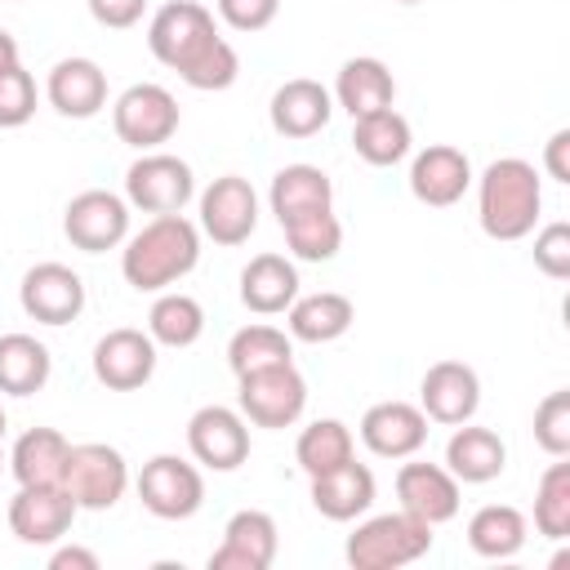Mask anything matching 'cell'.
<instances>
[{"label": "cell", "instance_id": "f546056e", "mask_svg": "<svg viewBox=\"0 0 570 570\" xmlns=\"http://www.w3.org/2000/svg\"><path fill=\"white\" fill-rule=\"evenodd\" d=\"M410 120L396 111V107H383V111H370V116H356L352 120V147L365 165L374 169H387L396 160L410 156Z\"/></svg>", "mask_w": 570, "mask_h": 570}, {"label": "cell", "instance_id": "8fae6325", "mask_svg": "<svg viewBox=\"0 0 570 570\" xmlns=\"http://www.w3.org/2000/svg\"><path fill=\"white\" fill-rule=\"evenodd\" d=\"M258 227V191L240 174H223L200 191V232L214 245H245Z\"/></svg>", "mask_w": 570, "mask_h": 570}, {"label": "cell", "instance_id": "ffe728a7", "mask_svg": "<svg viewBox=\"0 0 570 570\" xmlns=\"http://www.w3.org/2000/svg\"><path fill=\"white\" fill-rule=\"evenodd\" d=\"M396 499H401V512L428 521L432 530L459 517V481L441 463H405L396 472Z\"/></svg>", "mask_w": 570, "mask_h": 570}, {"label": "cell", "instance_id": "4fadbf2b", "mask_svg": "<svg viewBox=\"0 0 570 570\" xmlns=\"http://www.w3.org/2000/svg\"><path fill=\"white\" fill-rule=\"evenodd\" d=\"M76 512L80 508L62 485H18V494L9 499V530L27 548H49L71 530Z\"/></svg>", "mask_w": 570, "mask_h": 570}, {"label": "cell", "instance_id": "8992f818", "mask_svg": "<svg viewBox=\"0 0 570 570\" xmlns=\"http://www.w3.org/2000/svg\"><path fill=\"white\" fill-rule=\"evenodd\" d=\"M76 508L85 512H102V508H116L120 494L129 490V463L116 445H102V441H85V445H71L67 450V463H62V481H58Z\"/></svg>", "mask_w": 570, "mask_h": 570}, {"label": "cell", "instance_id": "484cf974", "mask_svg": "<svg viewBox=\"0 0 570 570\" xmlns=\"http://www.w3.org/2000/svg\"><path fill=\"white\" fill-rule=\"evenodd\" d=\"M356 321V307L347 294L338 289H321V294H303L285 307V325H289V338L298 343H334L352 330Z\"/></svg>", "mask_w": 570, "mask_h": 570}, {"label": "cell", "instance_id": "7a4b0ae2", "mask_svg": "<svg viewBox=\"0 0 570 570\" xmlns=\"http://www.w3.org/2000/svg\"><path fill=\"white\" fill-rule=\"evenodd\" d=\"M200 263V227L183 214H156L142 232L125 236L120 276L138 294H160L178 285Z\"/></svg>", "mask_w": 570, "mask_h": 570}, {"label": "cell", "instance_id": "60d3db41", "mask_svg": "<svg viewBox=\"0 0 570 570\" xmlns=\"http://www.w3.org/2000/svg\"><path fill=\"white\" fill-rule=\"evenodd\" d=\"M214 9L232 31H263L276 22L281 0H214Z\"/></svg>", "mask_w": 570, "mask_h": 570}, {"label": "cell", "instance_id": "603a6c76", "mask_svg": "<svg viewBox=\"0 0 570 570\" xmlns=\"http://www.w3.org/2000/svg\"><path fill=\"white\" fill-rule=\"evenodd\" d=\"M445 468L454 472L459 485H485L508 468V445H503V436L494 428H476L468 419L445 441Z\"/></svg>", "mask_w": 570, "mask_h": 570}, {"label": "cell", "instance_id": "5b68a950", "mask_svg": "<svg viewBox=\"0 0 570 570\" xmlns=\"http://www.w3.org/2000/svg\"><path fill=\"white\" fill-rule=\"evenodd\" d=\"M236 405L254 428H294L307 410V383L294 370V361H276L236 374Z\"/></svg>", "mask_w": 570, "mask_h": 570}, {"label": "cell", "instance_id": "f35d334b", "mask_svg": "<svg viewBox=\"0 0 570 570\" xmlns=\"http://www.w3.org/2000/svg\"><path fill=\"white\" fill-rule=\"evenodd\" d=\"M36 116V80L22 71V62L0 71V129H18Z\"/></svg>", "mask_w": 570, "mask_h": 570}, {"label": "cell", "instance_id": "ee69618b", "mask_svg": "<svg viewBox=\"0 0 570 570\" xmlns=\"http://www.w3.org/2000/svg\"><path fill=\"white\" fill-rule=\"evenodd\" d=\"M49 570H98V557L89 548H58L49 557Z\"/></svg>", "mask_w": 570, "mask_h": 570}, {"label": "cell", "instance_id": "1f68e13d", "mask_svg": "<svg viewBox=\"0 0 570 570\" xmlns=\"http://www.w3.org/2000/svg\"><path fill=\"white\" fill-rule=\"evenodd\" d=\"M53 356L31 334H0V392L4 396H31L49 383Z\"/></svg>", "mask_w": 570, "mask_h": 570}, {"label": "cell", "instance_id": "9c48e42d", "mask_svg": "<svg viewBox=\"0 0 570 570\" xmlns=\"http://www.w3.org/2000/svg\"><path fill=\"white\" fill-rule=\"evenodd\" d=\"M138 499L160 521H187L205 503V476L196 463H187L178 454H156L138 472Z\"/></svg>", "mask_w": 570, "mask_h": 570}, {"label": "cell", "instance_id": "8d00e7d4", "mask_svg": "<svg viewBox=\"0 0 570 570\" xmlns=\"http://www.w3.org/2000/svg\"><path fill=\"white\" fill-rule=\"evenodd\" d=\"M534 530L548 539H566L570 534V463L566 454L539 476L534 490Z\"/></svg>", "mask_w": 570, "mask_h": 570}, {"label": "cell", "instance_id": "7402d4cb", "mask_svg": "<svg viewBox=\"0 0 570 570\" xmlns=\"http://www.w3.org/2000/svg\"><path fill=\"white\" fill-rule=\"evenodd\" d=\"M267 116H272V129H276L281 138H312V134H321V129L330 125V116H334V94H330L321 80L298 76V80H285V85L272 94Z\"/></svg>", "mask_w": 570, "mask_h": 570}, {"label": "cell", "instance_id": "f1b7e54d", "mask_svg": "<svg viewBox=\"0 0 570 570\" xmlns=\"http://www.w3.org/2000/svg\"><path fill=\"white\" fill-rule=\"evenodd\" d=\"M71 441L58 428H27L13 441L9 454V472L18 485H58L62 481V463H67Z\"/></svg>", "mask_w": 570, "mask_h": 570}, {"label": "cell", "instance_id": "d6a6232c", "mask_svg": "<svg viewBox=\"0 0 570 570\" xmlns=\"http://www.w3.org/2000/svg\"><path fill=\"white\" fill-rule=\"evenodd\" d=\"M294 459L307 476H321L347 459H356V441H352V428L343 419H316L298 432L294 441Z\"/></svg>", "mask_w": 570, "mask_h": 570}, {"label": "cell", "instance_id": "7bdbcfd3", "mask_svg": "<svg viewBox=\"0 0 570 570\" xmlns=\"http://www.w3.org/2000/svg\"><path fill=\"white\" fill-rule=\"evenodd\" d=\"M543 169H548V178L570 183V129H557L543 142Z\"/></svg>", "mask_w": 570, "mask_h": 570}, {"label": "cell", "instance_id": "74e56055", "mask_svg": "<svg viewBox=\"0 0 570 570\" xmlns=\"http://www.w3.org/2000/svg\"><path fill=\"white\" fill-rule=\"evenodd\" d=\"M534 441H539L552 459L570 454V392H566V387H561V392H548V396L534 405Z\"/></svg>", "mask_w": 570, "mask_h": 570}, {"label": "cell", "instance_id": "277c9868", "mask_svg": "<svg viewBox=\"0 0 570 570\" xmlns=\"http://www.w3.org/2000/svg\"><path fill=\"white\" fill-rule=\"evenodd\" d=\"M432 548V525L410 517V512H379L370 521H361L347 534V566L352 570H396L419 561Z\"/></svg>", "mask_w": 570, "mask_h": 570}, {"label": "cell", "instance_id": "d4e9b609", "mask_svg": "<svg viewBox=\"0 0 570 570\" xmlns=\"http://www.w3.org/2000/svg\"><path fill=\"white\" fill-rule=\"evenodd\" d=\"M298 298V267L285 254H254L240 272V303L258 316H276Z\"/></svg>", "mask_w": 570, "mask_h": 570}, {"label": "cell", "instance_id": "30bf717a", "mask_svg": "<svg viewBox=\"0 0 570 570\" xmlns=\"http://www.w3.org/2000/svg\"><path fill=\"white\" fill-rule=\"evenodd\" d=\"M62 232L76 249L85 254H107L116 245H125L129 236V200L102 187H89L80 196L67 200L62 209Z\"/></svg>", "mask_w": 570, "mask_h": 570}, {"label": "cell", "instance_id": "44dd1931", "mask_svg": "<svg viewBox=\"0 0 570 570\" xmlns=\"http://www.w3.org/2000/svg\"><path fill=\"white\" fill-rule=\"evenodd\" d=\"M45 98L67 120H89L107 107V71L94 58H62L45 80Z\"/></svg>", "mask_w": 570, "mask_h": 570}, {"label": "cell", "instance_id": "b9f144b4", "mask_svg": "<svg viewBox=\"0 0 570 570\" xmlns=\"http://www.w3.org/2000/svg\"><path fill=\"white\" fill-rule=\"evenodd\" d=\"M85 4H89L94 22L98 27H111V31L134 27L142 18V9H147V0H85Z\"/></svg>", "mask_w": 570, "mask_h": 570}, {"label": "cell", "instance_id": "9a60e30c", "mask_svg": "<svg viewBox=\"0 0 570 570\" xmlns=\"http://www.w3.org/2000/svg\"><path fill=\"white\" fill-rule=\"evenodd\" d=\"M156 374V338L142 330H107L94 343V379L111 392H138Z\"/></svg>", "mask_w": 570, "mask_h": 570}, {"label": "cell", "instance_id": "4316f807", "mask_svg": "<svg viewBox=\"0 0 570 570\" xmlns=\"http://www.w3.org/2000/svg\"><path fill=\"white\" fill-rule=\"evenodd\" d=\"M267 205H272L276 223H289V218H303L316 209H334V183L316 165H285L272 178Z\"/></svg>", "mask_w": 570, "mask_h": 570}, {"label": "cell", "instance_id": "3957f363", "mask_svg": "<svg viewBox=\"0 0 570 570\" xmlns=\"http://www.w3.org/2000/svg\"><path fill=\"white\" fill-rule=\"evenodd\" d=\"M543 209V187L530 160L499 156L476 178V218L490 240H521L534 232Z\"/></svg>", "mask_w": 570, "mask_h": 570}, {"label": "cell", "instance_id": "6da1fadb", "mask_svg": "<svg viewBox=\"0 0 570 570\" xmlns=\"http://www.w3.org/2000/svg\"><path fill=\"white\" fill-rule=\"evenodd\" d=\"M147 49L156 53V62H165L169 71L183 76V85L209 94V89H227L240 76V58L236 49L218 36L214 13L196 0H169L151 13L147 22Z\"/></svg>", "mask_w": 570, "mask_h": 570}, {"label": "cell", "instance_id": "f6af8a7d", "mask_svg": "<svg viewBox=\"0 0 570 570\" xmlns=\"http://www.w3.org/2000/svg\"><path fill=\"white\" fill-rule=\"evenodd\" d=\"M13 62H18V40L9 31H0V71L13 67Z\"/></svg>", "mask_w": 570, "mask_h": 570}, {"label": "cell", "instance_id": "ab89813d", "mask_svg": "<svg viewBox=\"0 0 570 570\" xmlns=\"http://www.w3.org/2000/svg\"><path fill=\"white\" fill-rule=\"evenodd\" d=\"M534 267L552 281L570 276V223H548L534 236Z\"/></svg>", "mask_w": 570, "mask_h": 570}, {"label": "cell", "instance_id": "e0dca14e", "mask_svg": "<svg viewBox=\"0 0 570 570\" xmlns=\"http://www.w3.org/2000/svg\"><path fill=\"white\" fill-rule=\"evenodd\" d=\"M361 441L379 459H410L428 441V414L410 401H379L361 414Z\"/></svg>", "mask_w": 570, "mask_h": 570}, {"label": "cell", "instance_id": "d6986e66", "mask_svg": "<svg viewBox=\"0 0 570 570\" xmlns=\"http://www.w3.org/2000/svg\"><path fill=\"white\" fill-rule=\"evenodd\" d=\"M468 187H472V160L450 142L423 147L410 165V191H414V200H423L432 209L459 205Z\"/></svg>", "mask_w": 570, "mask_h": 570}, {"label": "cell", "instance_id": "2e32d148", "mask_svg": "<svg viewBox=\"0 0 570 570\" xmlns=\"http://www.w3.org/2000/svg\"><path fill=\"white\" fill-rule=\"evenodd\" d=\"M481 405V379L472 365L463 361H436L428 365L423 383H419V410L432 419V423H445V428H459L476 414Z\"/></svg>", "mask_w": 570, "mask_h": 570}, {"label": "cell", "instance_id": "52a82bcc", "mask_svg": "<svg viewBox=\"0 0 570 570\" xmlns=\"http://www.w3.org/2000/svg\"><path fill=\"white\" fill-rule=\"evenodd\" d=\"M178 98L165 85H129L116 102H111V125L116 138L138 147V151H156L160 142H169L178 134Z\"/></svg>", "mask_w": 570, "mask_h": 570}, {"label": "cell", "instance_id": "4dcf8cb0", "mask_svg": "<svg viewBox=\"0 0 570 570\" xmlns=\"http://www.w3.org/2000/svg\"><path fill=\"white\" fill-rule=\"evenodd\" d=\"M525 534H530V525H525V517L512 503H485L468 521V548L476 557H485V561L517 557L525 548Z\"/></svg>", "mask_w": 570, "mask_h": 570}, {"label": "cell", "instance_id": "836d02e7", "mask_svg": "<svg viewBox=\"0 0 570 570\" xmlns=\"http://www.w3.org/2000/svg\"><path fill=\"white\" fill-rule=\"evenodd\" d=\"M147 334L156 347H191L205 334V307L191 294H160L147 312Z\"/></svg>", "mask_w": 570, "mask_h": 570}, {"label": "cell", "instance_id": "5bb4252c", "mask_svg": "<svg viewBox=\"0 0 570 570\" xmlns=\"http://www.w3.org/2000/svg\"><path fill=\"white\" fill-rule=\"evenodd\" d=\"M18 303L40 325H71L85 312V281L67 263H36L18 285Z\"/></svg>", "mask_w": 570, "mask_h": 570}, {"label": "cell", "instance_id": "cb8c5ba5", "mask_svg": "<svg viewBox=\"0 0 570 570\" xmlns=\"http://www.w3.org/2000/svg\"><path fill=\"white\" fill-rule=\"evenodd\" d=\"M374 494H379L374 472L365 463H356V459H347V463L312 476V508L321 517H330V521H356V517H365L370 503H374Z\"/></svg>", "mask_w": 570, "mask_h": 570}, {"label": "cell", "instance_id": "7dc6e473", "mask_svg": "<svg viewBox=\"0 0 570 570\" xmlns=\"http://www.w3.org/2000/svg\"><path fill=\"white\" fill-rule=\"evenodd\" d=\"M396 4H423V0H396Z\"/></svg>", "mask_w": 570, "mask_h": 570}, {"label": "cell", "instance_id": "83f0119b", "mask_svg": "<svg viewBox=\"0 0 570 570\" xmlns=\"http://www.w3.org/2000/svg\"><path fill=\"white\" fill-rule=\"evenodd\" d=\"M392 98H396V80H392V71H387V62H379V58H347V62L338 67L334 102H338L352 120L392 107Z\"/></svg>", "mask_w": 570, "mask_h": 570}, {"label": "cell", "instance_id": "c3c4849f", "mask_svg": "<svg viewBox=\"0 0 570 570\" xmlns=\"http://www.w3.org/2000/svg\"><path fill=\"white\" fill-rule=\"evenodd\" d=\"M0 463H4V459H0Z\"/></svg>", "mask_w": 570, "mask_h": 570}, {"label": "cell", "instance_id": "ac0fdd59", "mask_svg": "<svg viewBox=\"0 0 570 570\" xmlns=\"http://www.w3.org/2000/svg\"><path fill=\"white\" fill-rule=\"evenodd\" d=\"M276 521L258 508H240L223 525V543L209 552V570H267L276 561Z\"/></svg>", "mask_w": 570, "mask_h": 570}, {"label": "cell", "instance_id": "7c38bea8", "mask_svg": "<svg viewBox=\"0 0 570 570\" xmlns=\"http://www.w3.org/2000/svg\"><path fill=\"white\" fill-rule=\"evenodd\" d=\"M187 450L196 463L214 472H236L249 459V428L245 414L232 405H200L187 419Z\"/></svg>", "mask_w": 570, "mask_h": 570}, {"label": "cell", "instance_id": "bcb514c9", "mask_svg": "<svg viewBox=\"0 0 570 570\" xmlns=\"http://www.w3.org/2000/svg\"><path fill=\"white\" fill-rule=\"evenodd\" d=\"M0 441H4V410H0Z\"/></svg>", "mask_w": 570, "mask_h": 570}, {"label": "cell", "instance_id": "d590c367", "mask_svg": "<svg viewBox=\"0 0 570 570\" xmlns=\"http://www.w3.org/2000/svg\"><path fill=\"white\" fill-rule=\"evenodd\" d=\"M276 361H294V338L276 325H245L232 334L227 343V365L232 374H249V370H263V365H276Z\"/></svg>", "mask_w": 570, "mask_h": 570}, {"label": "cell", "instance_id": "e575fe53", "mask_svg": "<svg viewBox=\"0 0 570 570\" xmlns=\"http://www.w3.org/2000/svg\"><path fill=\"white\" fill-rule=\"evenodd\" d=\"M281 232H285V245L298 263H330L343 249V223L334 218V209L289 218V223H281Z\"/></svg>", "mask_w": 570, "mask_h": 570}, {"label": "cell", "instance_id": "ba28073f", "mask_svg": "<svg viewBox=\"0 0 570 570\" xmlns=\"http://www.w3.org/2000/svg\"><path fill=\"white\" fill-rule=\"evenodd\" d=\"M191 196H196V174L187 160L169 151H142L125 169V200L142 214H183Z\"/></svg>", "mask_w": 570, "mask_h": 570}]
</instances>
